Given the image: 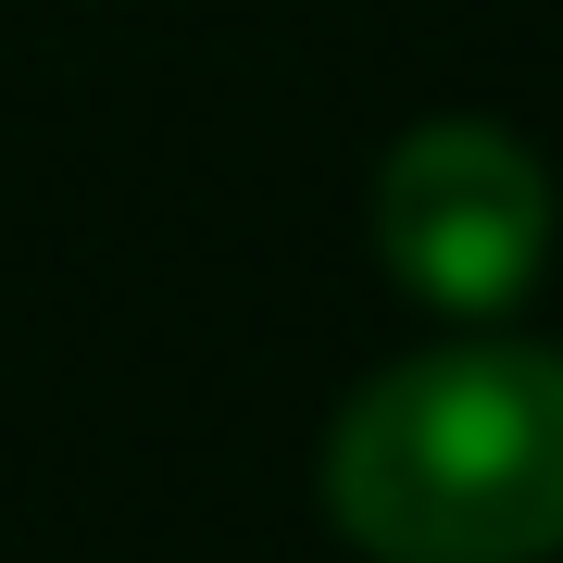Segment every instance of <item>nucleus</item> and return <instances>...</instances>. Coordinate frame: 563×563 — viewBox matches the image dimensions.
<instances>
[{
    "instance_id": "obj_1",
    "label": "nucleus",
    "mask_w": 563,
    "mask_h": 563,
    "mask_svg": "<svg viewBox=\"0 0 563 563\" xmlns=\"http://www.w3.org/2000/svg\"><path fill=\"white\" fill-rule=\"evenodd\" d=\"M325 526L363 563H563V351L463 325L363 376L325 426Z\"/></svg>"
},
{
    "instance_id": "obj_2",
    "label": "nucleus",
    "mask_w": 563,
    "mask_h": 563,
    "mask_svg": "<svg viewBox=\"0 0 563 563\" xmlns=\"http://www.w3.org/2000/svg\"><path fill=\"white\" fill-rule=\"evenodd\" d=\"M376 263L388 288L451 325H488L539 288L551 263V176L514 125L488 113H426L376 163Z\"/></svg>"
}]
</instances>
